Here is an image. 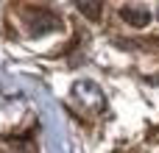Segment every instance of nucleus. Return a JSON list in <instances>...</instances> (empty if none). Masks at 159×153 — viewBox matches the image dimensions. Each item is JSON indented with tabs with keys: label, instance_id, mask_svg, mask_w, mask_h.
Returning a JSON list of instances; mask_svg holds the SVG:
<instances>
[{
	"label": "nucleus",
	"instance_id": "2",
	"mask_svg": "<svg viewBox=\"0 0 159 153\" xmlns=\"http://www.w3.org/2000/svg\"><path fill=\"white\" fill-rule=\"evenodd\" d=\"M81 11H84V14H89V17H98L101 6H81Z\"/></svg>",
	"mask_w": 159,
	"mask_h": 153
},
{
	"label": "nucleus",
	"instance_id": "1",
	"mask_svg": "<svg viewBox=\"0 0 159 153\" xmlns=\"http://www.w3.org/2000/svg\"><path fill=\"white\" fill-rule=\"evenodd\" d=\"M120 17H123L129 25H137V28H143V25H148V20H151V11H148L145 6H123V8H120Z\"/></svg>",
	"mask_w": 159,
	"mask_h": 153
},
{
	"label": "nucleus",
	"instance_id": "3",
	"mask_svg": "<svg viewBox=\"0 0 159 153\" xmlns=\"http://www.w3.org/2000/svg\"><path fill=\"white\" fill-rule=\"evenodd\" d=\"M157 17H159V8H157Z\"/></svg>",
	"mask_w": 159,
	"mask_h": 153
}]
</instances>
